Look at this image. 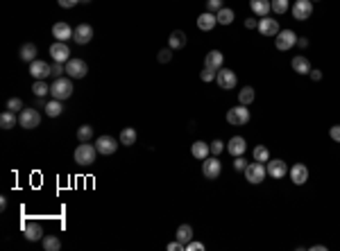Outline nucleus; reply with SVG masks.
<instances>
[{
	"label": "nucleus",
	"mask_w": 340,
	"mask_h": 251,
	"mask_svg": "<svg viewBox=\"0 0 340 251\" xmlns=\"http://www.w3.org/2000/svg\"><path fill=\"white\" fill-rule=\"evenodd\" d=\"M50 95H53V100H68L70 95H73V82H70V77H57V80L53 82V86H50Z\"/></svg>",
	"instance_id": "1"
},
{
	"label": "nucleus",
	"mask_w": 340,
	"mask_h": 251,
	"mask_svg": "<svg viewBox=\"0 0 340 251\" xmlns=\"http://www.w3.org/2000/svg\"><path fill=\"white\" fill-rule=\"evenodd\" d=\"M96 156H98V147L91 143H80L77 150H75V163L80 166H91L96 163Z\"/></svg>",
	"instance_id": "2"
},
{
	"label": "nucleus",
	"mask_w": 340,
	"mask_h": 251,
	"mask_svg": "<svg viewBox=\"0 0 340 251\" xmlns=\"http://www.w3.org/2000/svg\"><path fill=\"white\" fill-rule=\"evenodd\" d=\"M268 174V167L263 166V163H247V167H245V179L252 183V186H259V183H263V179H266Z\"/></svg>",
	"instance_id": "3"
},
{
	"label": "nucleus",
	"mask_w": 340,
	"mask_h": 251,
	"mask_svg": "<svg viewBox=\"0 0 340 251\" xmlns=\"http://www.w3.org/2000/svg\"><path fill=\"white\" fill-rule=\"evenodd\" d=\"M227 123L234 125V127H243V125L250 123V109L245 104H238V107L229 109L227 111Z\"/></svg>",
	"instance_id": "4"
},
{
	"label": "nucleus",
	"mask_w": 340,
	"mask_h": 251,
	"mask_svg": "<svg viewBox=\"0 0 340 251\" xmlns=\"http://www.w3.org/2000/svg\"><path fill=\"white\" fill-rule=\"evenodd\" d=\"M66 73H68L70 80H82V77H86V73H89V66H86L84 59H68L66 61Z\"/></svg>",
	"instance_id": "5"
},
{
	"label": "nucleus",
	"mask_w": 340,
	"mask_h": 251,
	"mask_svg": "<svg viewBox=\"0 0 340 251\" xmlns=\"http://www.w3.org/2000/svg\"><path fill=\"white\" fill-rule=\"evenodd\" d=\"M275 45H277V50L286 52L292 45H297V34L292 32V30H279V34L275 37Z\"/></svg>",
	"instance_id": "6"
},
{
	"label": "nucleus",
	"mask_w": 340,
	"mask_h": 251,
	"mask_svg": "<svg viewBox=\"0 0 340 251\" xmlns=\"http://www.w3.org/2000/svg\"><path fill=\"white\" fill-rule=\"evenodd\" d=\"M18 125L23 129H37L41 125V113L37 109H23L21 116H18Z\"/></svg>",
	"instance_id": "7"
},
{
	"label": "nucleus",
	"mask_w": 340,
	"mask_h": 251,
	"mask_svg": "<svg viewBox=\"0 0 340 251\" xmlns=\"http://www.w3.org/2000/svg\"><path fill=\"white\" fill-rule=\"evenodd\" d=\"M216 82H218V86L223 91H231L236 86V82H238V77H236V73L231 68H220L216 73Z\"/></svg>",
	"instance_id": "8"
},
{
	"label": "nucleus",
	"mask_w": 340,
	"mask_h": 251,
	"mask_svg": "<svg viewBox=\"0 0 340 251\" xmlns=\"http://www.w3.org/2000/svg\"><path fill=\"white\" fill-rule=\"evenodd\" d=\"M220 172H223V163H220L216 156H213V159L211 156H207L204 163H202V174L207 176L209 181H216V179L220 176Z\"/></svg>",
	"instance_id": "9"
},
{
	"label": "nucleus",
	"mask_w": 340,
	"mask_h": 251,
	"mask_svg": "<svg viewBox=\"0 0 340 251\" xmlns=\"http://www.w3.org/2000/svg\"><path fill=\"white\" fill-rule=\"evenodd\" d=\"M292 18L295 21H306L311 14H313V2L311 0H295V5H292Z\"/></svg>",
	"instance_id": "10"
},
{
	"label": "nucleus",
	"mask_w": 340,
	"mask_h": 251,
	"mask_svg": "<svg viewBox=\"0 0 340 251\" xmlns=\"http://www.w3.org/2000/svg\"><path fill=\"white\" fill-rule=\"evenodd\" d=\"M96 147H98V154L112 156V154H116V150H118V140L113 138V136H100V138L96 140Z\"/></svg>",
	"instance_id": "11"
},
{
	"label": "nucleus",
	"mask_w": 340,
	"mask_h": 251,
	"mask_svg": "<svg viewBox=\"0 0 340 251\" xmlns=\"http://www.w3.org/2000/svg\"><path fill=\"white\" fill-rule=\"evenodd\" d=\"M68 54H70V50L64 41H55L53 45H50V57H53V61H57V64H66L70 59Z\"/></svg>",
	"instance_id": "12"
},
{
	"label": "nucleus",
	"mask_w": 340,
	"mask_h": 251,
	"mask_svg": "<svg viewBox=\"0 0 340 251\" xmlns=\"http://www.w3.org/2000/svg\"><path fill=\"white\" fill-rule=\"evenodd\" d=\"M30 75H32L34 80H46V77L53 75V68H50L46 61H41V59H34L32 64H30Z\"/></svg>",
	"instance_id": "13"
},
{
	"label": "nucleus",
	"mask_w": 340,
	"mask_h": 251,
	"mask_svg": "<svg viewBox=\"0 0 340 251\" xmlns=\"http://www.w3.org/2000/svg\"><path fill=\"white\" fill-rule=\"evenodd\" d=\"M288 174H290V181L295 183V186H304V183L308 181V167L304 166V163H295V166L288 170Z\"/></svg>",
	"instance_id": "14"
},
{
	"label": "nucleus",
	"mask_w": 340,
	"mask_h": 251,
	"mask_svg": "<svg viewBox=\"0 0 340 251\" xmlns=\"http://www.w3.org/2000/svg\"><path fill=\"white\" fill-rule=\"evenodd\" d=\"M23 235H25V240H30V242H37V240H41L43 238V229H41V224L39 222H23Z\"/></svg>",
	"instance_id": "15"
},
{
	"label": "nucleus",
	"mask_w": 340,
	"mask_h": 251,
	"mask_svg": "<svg viewBox=\"0 0 340 251\" xmlns=\"http://www.w3.org/2000/svg\"><path fill=\"white\" fill-rule=\"evenodd\" d=\"M93 39V27L89 23H80V25L75 27V34H73V41L80 43V45H86V43Z\"/></svg>",
	"instance_id": "16"
},
{
	"label": "nucleus",
	"mask_w": 340,
	"mask_h": 251,
	"mask_svg": "<svg viewBox=\"0 0 340 251\" xmlns=\"http://www.w3.org/2000/svg\"><path fill=\"white\" fill-rule=\"evenodd\" d=\"M288 172V166L283 163L282 159H270L268 161V176H272V179H283Z\"/></svg>",
	"instance_id": "17"
},
{
	"label": "nucleus",
	"mask_w": 340,
	"mask_h": 251,
	"mask_svg": "<svg viewBox=\"0 0 340 251\" xmlns=\"http://www.w3.org/2000/svg\"><path fill=\"white\" fill-rule=\"evenodd\" d=\"M73 34H75V30L68 25V23L59 21V23H55V25H53V37L57 39V41H64L66 43L68 39H73Z\"/></svg>",
	"instance_id": "18"
},
{
	"label": "nucleus",
	"mask_w": 340,
	"mask_h": 251,
	"mask_svg": "<svg viewBox=\"0 0 340 251\" xmlns=\"http://www.w3.org/2000/svg\"><path fill=\"white\" fill-rule=\"evenodd\" d=\"M259 32L263 34V37H277L279 34V23H277V18H261L259 21Z\"/></svg>",
	"instance_id": "19"
},
{
	"label": "nucleus",
	"mask_w": 340,
	"mask_h": 251,
	"mask_svg": "<svg viewBox=\"0 0 340 251\" xmlns=\"http://www.w3.org/2000/svg\"><path fill=\"white\" fill-rule=\"evenodd\" d=\"M204 68L218 73V70L223 68V52H220V50H211V52L207 54V59H204Z\"/></svg>",
	"instance_id": "20"
},
{
	"label": "nucleus",
	"mask_w": 340,
	"mask_h": 251,
	"mask_svg": "<svg viewBox=\"0 0 340 251\" xmlns=\"http://www.w3.org/2000/svg\"><path fill=\"white\" fill-rule=\"evenodd\" d=\"M227 150L231 156H243L247 152V143H245L243 136H234V138L227 143Z\"/></svg>",
	"instance_id": "21"
},
{
	"label": "nucleus",
	"mask_w": 340,
	"mask_h": 251,
	"mask_svg": "<svg viewBox=\"0 0 340 251\" xmlns=\"http://www.w3.org/2000/svg\"><path fill=\"white\" fill-rule=\"evenodd\" d=\"M216 23H218V18H216V14H213V11H204V14H200V16H197V27H200L202 32L213 30V27H216Z\"/></svg>",
	"instance_id": "22"
},
{
	"label": "nucleus",
	"mask_w": 340,
	"mask_h": 251,
	"mask_svg": "<svg viewBox=\"0 0 340 251\" xmlns=\"http://www.w3.org/2000/svg\"><path fill=\"white\" fill-rule=\"evenodd\" d=\"M290 66H292V70H295V73H299V75H308V73H311V61H308L304 54L292 57Z\"/></svg>",
	"instance_id": "23"
},
{
	"label": "nucleus",
	"mask_w": 340,
	"mask_h": 251,
	"mask_svg": "<svg viewBox=\"0 0 340 251\" xmlns=\"http://www.w3.org/2000/svg\"><path fill=\"white\" fill-rule=\"evenodd\" d=\"M250 7H252V11H254L259 18H266L268 14L272 11L270 0H250Z\"/></svg>",
	"instance_id": "24"
},
{
	"label": "nucleus",
	"mask_w": 340,
	"mask_h": 251,
	"mask_svg": "<svg viewBox=\"0 0 340 251\" xmlns=\"http://www.w3.org/2000/svg\"><path fill=\"white\" fill-rule=\"evenodd\" d=\"M209 152H211V147H209L204 140H195V143H193V147H191V154L195 156V159H200V161L207 159Z\"/></svg>",
	"instance_id": "25"
},
{
	"label": "nucleus",
	"mask_w": 340,
	"mask_h": 251,
	"mask_svg": "<svg viewBox=\"0 0 340 251\" xmlns=\"http://www.w3.org/2000/svg\"><path fill=\"white\" fill-rule=\"evenodd\" d=\"M138 134H136V129L134 127H127V129H122L120 131V145L122 147H132L134 143H136Z\"/></svg>",
	"instance_id": "26"
},
{
	"label": "nucleus",
	"mask_w": 340,
	"mask_h": 251,
	"mask_svg": "<svg viewBox=\"0 0 340 251\" xmlns=\"http://www.w3.org/2000/svg\"><path fill=\"white\" fill-rule=\"evenodd\" d=\"M168 43H170V48L172 50H181L184 45H186V34L181 32V30H175V32L170 34Z\"/></svg>",
	"instance_id": "27"
},
{
	"label": "nucleus",
	"mask_w": 340,
	"mask_h": 251,
	"mask_svg": "<svg viewBox=\"0 0 340 251\" xmlns=\"http://www.w3.org/2000/svg\"><path fill=\"white\" fill-rule=\"evenodd\" d=\"M177 240H179L184 247H186L188 242L193 240V229H191V224H181V226H177Z\"/></svg>",
	"instance_id": "28"
},
{
	"label": "nucleus",
	"mask_w": 340,
	"mask_h": 251,
	"mask_svg": "<svg viewBox=\"0 0 340 251\" xmlns=\"http://www.w3.org/2000/svg\"><path fill=\"white\" fill-rule=\"evenodd\" d=\"M14 125H18V118L14 111H2L0 113V127L2 129H11Z\"/></svg>",
	"instance_id": "29"
},
{
	"label": "nucleus",
	"mask_w": 340,
	"mask_h": 251,
	"mask_svg": "<svg viewBox=\"0 0 340 251\" xmlns=\"http://www.w3.org/2000/svg\"><path fill=\"white\" fill-rule=\"evenodd\" d=\"M21 59L27 61V64H32L34 59H37V45H34V43H25L21 48Z\"/></svg>",
	"instance_id": "30"
},
{
	"label": "nucleus",
	"mask_w": 340,
	"mask_h": 251,
	"mask_svg": "<svg viewBox=\"0 0 340 251\" xmlns=\"http://www.w3.org/2000/svg\"><path fill=\"white\" fill-rule=\"evenodd\" d=\"M61 111H64L61 100H50L48 104H46V116H48V118H59V116H61Z\"/></svg>",
	"instance_id": "31"
},
{
	"label": "nucleus",
	"mask_w": 340,
	"mask_h": 251,
	"mask_svg": "<svg viewBox=\"0 0 340 251\" xmlns=\"http://www.w3.org/2000/svg\"><path fill=\"white\" fill-rule=\"evenodd\" d=\"M216 18H218L220 25H231L234 23V11L229 9V7H223L220 11H216Z\"/></svg>",
	"instance_id": "32"
},
{
	"label": "nucleus",
	"mask_w": 340,
	"mask_h": 251,
	"mask_svg": "<svg viewBox=\"0 0 340 251\" xmlns=\"http://www.w3.org/2000/svg\"><path fill=\"white\" fill-rule=\"evenodd\" d=\"M43 249L46 251H59L61 249V240L57 235H43Z\"/></svg>",
	"instance_id": "33"
},
{
	"label": "nucleus",
	"mask_w": 340,
	"mask_h": 251,
	"mask_svg": "<svg viewBox=\"0 0 340 251\" xmlns=\"http://www.w3.org/2000/svg\"><path fill=\"white\" fill-rule=\"evenodd\" d=\"M252 156H254V161H259V163H268V161H270V152H268L266 145H256Z\"/></svg>",
	"instance_id": "34"
},
{
	"label": "nucleus",
	"mask_w": 340,
	"mask_h": 251,
	"mask_svg": "<svg viewBox=\"0 0 340 251\" xmlns=\"http://www.w3.org/2000/svg\"><path fill=\"white\" fill-rule=\"evenodd\" d=\"M238 102L240 104H245V107L252 104V102H254V88H252V86H245L243 91L238 93Z\"/></svg>",
	"instance_id": "35"
},
{
	"label": "nucleus",
	"mask_w": 340,
	"mask_h": 251,
	"mask_svg": "<svg viewBox=\"0 0 340 251\" xmlns=\"http://www.w3.org/2000/svg\"><path fill=\"white\" fill-rule=\"evenodd\" d=\"M91 138H93V127H91V125H82V127L77 129V140H80V143H89Z\"/></svg>",
	"instance_id": "36"
},
{
	"label": "nucleus",
	"mask_w": 340,
	"mask_h": 251,
	"mask_svg": "<svg viewBox=\"0 0 340 251\" xmlns=\"http://www.w3.org/2000/svg\"><path fill=\"white\" fill-rule=\"evenodd\" d=\"M32 93L37 97H43V95H48L50 93V86L46 84V80H37L34 82V86H32Z\"/></svg>",
	"instance_id": "37"
},
{
	"label": "nucleus",
	"mask_w": 340,
	"mask_h": 251,
	"mask_svg": "<svg viewBox=\"0 0 340 251\" xmlns=\"http://www.w3.org/2000/svg\"><path fill=\"white\" fill-rule=\"evenodd\" d=\"M270 7L275 14H286L288 11V0H270Z\"/></svg>",
	"instance_id": "38"
},
{
	"label": "nucleus",
	"mask_w": 340,
	"mask_h": 251,
	"mask_svg": "<svg viewBox=\"0 0 340 251\" xmlns=\"http://www.w3.org/2000/svg\"><path fill=\"white\" fill-rule=\"evenodd\" d=\"M7 109H9V111H23V100L21 97H11V100H7Z\"/></svg>",
	"instance_id": "39"
},
{
	"label": "nucleus",
	"mask_w": 340,
	"mask_h": 251,
	"mask_svg": "<svg viewBox=\"0 0 340 251\" xmlns=\"http://www.w3.org/2000/svg\"><path fill=\"white\" fill-rule=\"evenodd\" d=\"M157 59H159V64H168L170 59H172V48L159 50V54H157Z\"/></svg>",
	"instance_id": "40"
},
{
	"label": "nucleus",
	"mask_w": 340,
	"mask_h": 251,
	"mask_svg": "<svg viewBox=\"0 0 340 251\" xmlns=\"http://www.w3.org/2000/svg\"><path fill=\"white\" fill-rule=\"evenodd\" d=\"M209 147H211L213 156H216V154H220V152H223V150H225V143H223V140H213V143H211V145H209Z\"/></svg>",
	"instance_id": "41"
},
{
	"label": "nucleus",
	"mask_w": 340,
	"mask_h": 251,
	"mask_svg": "<svg viewBox=\"0 0 340 251\" xmlns=\"http://www.w3.org/2000/svg\"><path fill=\"white\" fill-rule=\"evenodd\" d=\"M209 11H220L223 9V0H207Z\"/></svg>",
	"instance_id": "42"
},
{
	"label": "nucleus",
	"mask_w": 340,
	"mask_h": 251,
	"mask_svg": "<svg viewBox=\"0 0 340 251\" xmlns=\"http://www.w3.org/2000/svg\"><path fill=\"white\" fill-rule=\"evenodd\" d=\"M234 167L238 172H245V167H247V161L243 159V156H236V161H234Z\"/></svg>",
	"instance_id": "43"
},
{
	"label": "nucleus",
	"mask_w": 340,
	"mask_h": 251,
	"mask_svg": "<svg viewBox=\"0 0 340 251\" xmlns=\"http://www.w3.org/2000/svg\"><path fill=\"white\" fill-rule=\"evenodd\" d=\"M186 251H204V245H202V242L191 240V242L186 245Z\"/></svg>",
	"instance_id": "44"
},
{
	"label": "nucleus",
	"mask_w": 340,
	"mask_h": 251,
	"mask_svg": "<svg viewBox=\"0 0 340 251\" xmlns=\"http://www.w3.org/2000/svg\"><path fill=\"white\" fill-rule=\"evenodd\" d=\"M213 75H216V73H213V70L204 68L202 73H200V80H202V82H213Z\"/></svg>",
	"instance_id": "45"
},
{
	"label": "nucleus",
	"mask_w": 340,
	"mask_h": 251,
	"mask_svg": "<svg viewBox=\"0 0 340 251\" xmlns=\"http://www.w3.org/2000/svg\"><path fill=\"white\" fill-rule=\"evenodd\" d=\"M329 136H331V140H336V143H340V125H334V127H331Z\"/></svg>",
	"instance_id": "46"
},
{
	"label": "nucleus",
	"mask_w": 340,
	"mask_h": 251,
	"mask_svg": "<svg viewBox=\"0 0 340 251\" xmlns=\"http://www.w3.org/2000/svg\"><path fill=\"white\" fill-rule=\"evenodd\" d=\"M61 73H66V66H64V64H57V61H55V66H53V75H55V77H61Z\"/></svg>",
	"instance_id": "47"
},
{
	"label": "nucleus",
	"mask_w": 340,
	"mask_h": 251,
	"mask_svg": "<svg viewBox=\"0 0 340 251\" xmlns=\"http://www.w3.org/2000/svg\"><path fill=\"white\" fill-rule=\"evenodd\" d=\"M59 2V7H64V9H70V7H75L80 0H57Z\"/></svg>",
	"instance_id": "48"
},
{
	"label": "nucleus",
	"mask_w": 340,
	"mask_h": 251,
	"mask_svg": "<svg viewBox=\"0 0 340 251\" xmlns=\"http://www.w3.org/2000/svg\"><path fill=\"white\" fill-rule=\"evenodd\" d=\"M181 249H186V247L181 245L179 240H177V242H170V245H168V251H181Z\"/></svg>",
	"instance_id": "49"
},
{
	"label": "nucleus",
	"mask_w": 340,
	"mask_h": 251,
	"mask_svg": "<svg viewBox=\"0 0 340 251\" xmlns=\"http://www.w3.org/2000/svg\"><path fill=\"white\" fill-rule=\"evenodd\" d=\"M308 77H311V80H313V82H320V80H322V70H313V68H311V73H308Z\"/></svg>",
	"instance_id": "50"
},
{
	"label": "nucleus",
	"mask_w": 340,
	"mask_h": 251,
	"mask_svg": "<svg viewBox=\"0 0 340 251\" xmlns=\"http://www.w3.org/2000/svg\"><path fill=\"white\" fill-rule=\"evenodd\" d=\"M245 27H247V30H254V27H259V21H256V18H247Z\"/></svg>",
	"instance_id": "51"
},
{
	"label": "nucleus",
	"mask_w": 340,
	"mask_h": 251,
	"mask_svg": "<svg viewBox=\"0 0 340 251\" xmlns=\"http://www.w3.org/2000/svg\"><path fill=\"white\" fill-rule=\"evenodd\" d=\"M7 209V197H0V210Z\"/></svg>",
	"instance_id": "52"
},
{
	"label": "nucleus",
	"mask_w": 340,
	"mask_h": 251,
	"mask_svg": "<svg viewBox=\"0 0 340 251\" xmlns=\"http://www.w3.org/2000/svg\"><path fill=\"white\" fill-rule=\"evenodd\" d=\"M297 45H299V48H306L308 41H306V39H297Z\"/></svg>",
	"instance_id": "53"
},
{
	"label": "nucleus",
	"mask_w": 340,
	"mask_h": 251,
	"mask_svg": "<svg viewBox=\"0 0 340 251\" xmlns=\"http://www.w3.org/2000/svg\"><path fill=\"white\" fill-rule=\"evenodd\" d=\"M80 2H91V0H80Z\"/></svg>",
	"instance_id": "54"
},
{
	"label": "nucleus",
	"mask_w": 340,
	"mask_h": 251,
	"mask_svg": "<svg viewBox=\"0 0 340 251\" xmlns=\"http://www.w3.org/2000/svg\"><path fill=\"white\" fill-rule=\"evenodd\" d=\"M311 2H318V0H311Z\"/></svg>",
	"instance_id": "55"
}]
</instances>
